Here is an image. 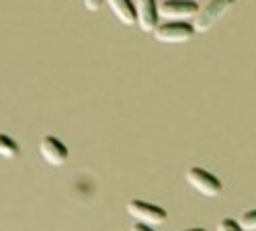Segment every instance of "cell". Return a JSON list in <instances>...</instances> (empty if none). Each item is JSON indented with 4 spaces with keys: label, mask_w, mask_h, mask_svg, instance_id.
<instances>
[{
    "label": "cell",
    "mask_w": 256,
    "mask_h": 231,
    "mask_svg": "<svg viewBox=\"0 0 256 231\" xmlns=\"http://www.w3.org/2000/svg\"><path fill=\"white\" fill-rule=\"evenodd\" d=\"M158 14L164 23H193L199 14V4L195 0H160Z\"/></svg>",
    "instance_id": "6da1fadb"
},
{
    "label": "cell",
    "mask_w": 256,
    "mask_h": 231,
    "mask_svg": "<svg viewBox=\"0 0 256 231\" xmlns=\"http://www.w3.org/2000/svg\"><path fill=\"white\" fill-rule=\"evenodd\" d=\"M234 4L236 0H209L203 8H199V14L193 20L195 33H207Z\"/></svg>",
    "instance_id": "7a4b0ae2"
},
{
    "label": "cell",
    "mask_w": 256,
    "mask_h": 231,
    "mask_svg": "<svg viewBox=\"0 0 256 231\" xmlns=\"http://www.w3.org/2000/svg\"><path fill=\"white\" fill-rule=\"evenodd\" d=\"M127 213L134 217L138 223H144L148 227H156L166 221V211L160 207H154L144 201H130L127 203Z\"/></svg>",
    "instance_id": "3957f363"
},
{
    "label": "cell",
    "mask_w": 256,
    "mask_h": 231,
    "mask_svg": "<svg viewBox=\"0 0 256 231\" xmlns=\"http://www.w3.org/2000/svg\"><path fill=\"white\" fill-rule=\"evenodd\" d=\"M195 35L197 33L193 29V23H162L154 31V37L160 43H184Z\"/></svg>",
    "instance_id": "277c9868"
},
{
    "label": "cell",
    "mask_w": 256,
    "mask_h": 231,
    "mask_svg": "<svg viewBox=\"0 0 256 231\" xmlns=\"http://www.w3.org/2000/svg\"><path fill=\"white\" fill-rule=\"evenodd\" d=\"M186 180L203 197H218L222 193V182L213 174L201 170V168H190L186 172Z\"/></svg>",
    "instance_id": "5b68a950"
},
{
    "label": "cell",
    "mask_w": 256,
    "mask_h": 231,
    "mask_svg": "<svg viewBox=\"0 0 256 231\" xmlns=\"http://www.w3.org/2000/svg\"><path fill=\"white\" fill-rule=\"evenodd\" d=\"M136 14H138V27L144 33H154L160 25L158 14V0H136Z\"/></svg>",
    "instance_id": "8992f818"
},
{
    "label": "cell",
    "mask_w": 256,
    "mask_h": 231,
    "mask_svg": "<svg viewBox=\"0 0 256 231\" xmlns=\"http://www.w3.org/2000/svg\"><path fill=\"white\" fill-rule=\"evenodd\" d=\"M39 150H41V156H44V160H46L50 166L60 168V166L66 164V160H68V150H66V145H64L60 139L52 137V135H48V137L41 139Z\"/></svg>",
    "instance_id": "52a82bcc"
},
{
    "label": "cell",
    "mask_w": 256,
    "mask_h": 231,
    "mask_svg": "<svg viewBox=\"0 0 256 231\" xmlns=\"http://www.w3.org/2000/svg\"><path fill=\"white\" fill-rule=\"evenodd\" d=\"M111 12L115 18L125 27H134L138 25V14H136V2L134 0H106Z\"/></svg>",
    "instance_id": "ba28073f"
},
{
    "label": "cell",
    "mask_w": 256,
    "mask_h": 231,
    "mask_svg": "<svg viewBox=\"0 0 256 231\" xmlns=\"http://www.w3.org/2000/svg\"><path fill=\"white\" fill-rule=\"evenodd\" d=\"M0 156L2 158H16L18 156V145L12 137L0 133Z\"/></svg>",
    "instance_id": "9c48e42d"
},
{
    "label": "cell",
    "mask_w": 256,
    "mask_h": 231,
    "mask_svg": "<svg viewBox=\"0 0 256 231\" xmlns=\"http://www.w3.org/2000/svg\"><path fill=\"white\" fill-rule=\"evenodd\" d=\"M240 227L244 231H256V211H248L238 219Z\"/></svg>",
    "instance_id": "30bf717a"
},
{
    "label": "cell",
    "mask_w": 256,
    "mask_h": 231,
    "mask_svg": "<svg viewBox=\"0 0 256 231\" xmlns=\"http://www.w3.org/2000/svg\"><path fill=\"white\" fill-rule=\"evenodd\" d=\"M218 231H244L240 227L238 221H234V219H222L220 225H218Z\"/></svg>",
    "instance_id": "8fae6325"
},
{
    "label": "cell",
    "mask_w": 256,
    "mask_h": 231,
    "mask_svg": "<svg viewBox=\"0 0 256 231\" xmlns=\"http://www.w3.org/2000/svg\"><path fill=\"white\" fill-rule=\"evenodd\" d=\"M106 2V0H82L84 8H86L88 12H98L102 8V4Z\"/></svg>",
    "instance_id": "7c38bea8"
},
{
    "label": "cell",
    "mask_w": 256,
    "mask_h": 231,
    "mask_svg": "<svg viewBox=\"0 0 256 231\" xmlns=\"http://www.w3.org/2000/svg\"><path fill=\"white\" fill-rule=\"evenodd\" d=\"M130 231H152V229L148 227V225H144V223H136V225H134Z\"/></svg>",
    "instance_id": "4fadbf2b"
},
{
    "label": "cell",
    "mask_w": 256,
    "mask_h": 231,
    "mask_svg": "<svg viewBox=\"0 0 256 231\" xmlns=\"http://www.w3.org/2000/svg\"><path fill=\"white\" fill-rule=\"evenodd\" d=\"M186 231H205V229H199V227H195V229H186Z\"/></svg>",
    "instance_id": "5bb4252c"
},
{
    "label": "cell",
    "mask_w": 256,
    "mask_h": 231,
    "mask_svg": "<svg viewBox=\"0 0 256 231\" xmlns=\"http://www.w3.org/2000/svg\"><path fill=\"white\" fill-rule=\"evenodd\" d=\"M158 2H160V0H158Z\"/></svg>",
    "instance_id": "9a60e30c"
}]
</instances>
